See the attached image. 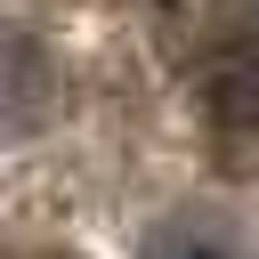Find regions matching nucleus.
<instances>
[{
	"instance_id": "f257e3e1",
	"label": "nucleus",
	"mask_w": 259,
	"mask_h": 259,
	"mask_svg": "<svg viewBox=\"0 0 259 259\" xmlns=\"http://www.w3.org/2000/svg\"><path fill=\"white\" fill-rule=\"evenodd\" d=\"M202 105H210L227 130H251V121H259V49L219 57V65H210V81H202Z\"/></svg>"
},
{
	"instance_id": "f03ea898",
	"label": "nucleus",
	"mask_w": 259,
	"mask_h": 259,
	"mask_svg": "<svg viewBox=\"0 0 259 259\" xmlns=\"http://www.w3.org/2000/svg\"><path fill=\"white\" fill-rule=\"evenodd\" d=\"M146 259H243L227 235H210V227H194V219H170V227H154V243H146Z\"/></svg>"
}]
</instances>
